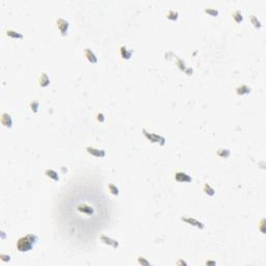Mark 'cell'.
Masks as SVG:
<instances>
[{
    "label": "cell",
    "instance_id": "obj_1",
    "mask_svg": "<svg viewBox=\"0 0 266 266\" xmlns=\"http://www.w3.org/2000/svg\"><path fill=\"white\" fill-rule=\"evenodd\" d=\"M39 241V237L34 234H27L26 236L19 238L17 242V248L19 252L26 253L32 250L33 245Z\"/></svg>",
    "mask_w": 266,
    "mask_h": 266
},
{
    "label": "cell",
    "instance_id": "obj_2",
    "mask_svg": "<svg viewBox=\"0 0 266 266\" xmlns=\"http://www.w3.org/2000/svg\"><path fill=\"white\" fill-rule=\"evenodd\" d=\"M143 135H145L146 137H147V140H150L151 143H159L160 146H164L165 138L163 137V136L157 135V134H155V133H150L149 131H147V129H145V128L143 129Z\"/></svg>",
    "mask_w": 266,
    "mask_h": 266
},
{
    "label": "cell",
    "instance_id": "obj_3",
    "mask_svg": "<svg viewBox=\"0 0 266 266\" xmlns=\"http://www.w3.org/2000/svg\"><path fill=\"white\" fill-rule=\"evenodd\" d=\"M181 220L186 223H188V225H191L193 226V227L198 228V229H201V230H203L204 228H205V225L200 222V220L195 219V218L193 217H190V216H183V217H181Z\"/></svg>",
    "mask_w": 266,
    "mask_h": 266
},
{
    "label": "cell",
    "instance_id": "obj_4",
    "mask_svg": "<svg viewBox=\"0 0 266 266\" xmlns=\"http://www.w3.org/2000/svg\"><path fill=\"white\" fill-rule=\"evenodd\" d=\"M56 25H57V28L58 30L60 31L61 36H66L68 33V30H69V22L66 21L64 19H58L56 21Z\"/></svg>",
    "mask_w": 266,
    "mask_h": 266
},
{
    "label": "cell",
    "instance_id": "obj_5",
    "mask_svg": "<svg viewBox=\"0 0 266 266\" xmlns=\"http://www.w3.org/2000/svg\"><path fill=\"white\" fill-rule=\"evenodd\" d=\"M100 240L104 243V244H107V245H109V247H111L113 248H118L119 247H120V243H119L116 239H112V238L108 237V236H106L104 234H102L100 236Z\"/></svg>",
    "mask_w": 266,
    "mask_h": 266
},
{
    "label": "cell",
    "instance_id": "obj_6",
    "mask_svg": "<svg viewBox=\"0 0 266 266\" xmlns=\"http://www.w3.org/2000/svg\"><path fill=\"white\" fill-rule=\"evenodd\" d=\"M175 179L178 182H183V183L191 182V181H192V178H191L188 174L184 173V171H177V173L175 174Z\"/></svg>",
    "mask_w": 266,
    "mask_h": 266
},
{
    "label": "cell",
    "instance_id": "obj_7",
    "mask_svg": "<svg viewBox=\"0 0 266 266\" xmlns=\"http://www.w3.org/2000/svg\"><path fill=\"white\" fill-rule=\"evenodd\" d=\"M86 151H88V154H91L92 156H95V157H104L105 156V151L104 150H100V149H97L95 147H88L86 148Z\"/></svg>",
    "mask_w": 266,
    "mask_h": 266
},
{
    "label": "cell",
    "instance_id": "obj_8",
    "mask_svg": "<svg viewBox=\"0 0 266 266\" xmlns=\"http://www.w3.org/2000/svg\"><path fill=\"white\" fill-rule=\"evenodd\" d=\"M1 124L5 127V128H12V127H13V119H12L11 114H9L6 112L2 113Z\"/></svg>",
    "mask_w": 266,
    "mask_h": 266
},
{
    "label": "cell",
    "instance_id": "obj_9",
    "mask_svg": "<svg viewBox=\"0 0 266 266\" xmlns=\"http://www.w3.org/2000/svg\"><path fill=\"white\" fill-rule=\"evenodd\" d=\"M84 54H85V57L88 58V60L91 64H97V63H98V58H97L96 54L94 53V52L92 51L89 48L84 49Z\"/></svg>",
    "mask_w": 266,
    "mask_h": 266
},
{
    "label": "cell",
    "instance_id": "obj_10",
    "mask_svg": "<svg viewBox=\"0 0 266 266\" xmlns=\"http://www.w3.org/2000/svg\"><path fill=\"white\" fill-rule=\"evenodd\" d=\"M120 53H121V56L123 57L124 59H126V60H129V59L131 58V56H132V51L129 50L126 46H122L121 47V48H120Z\"/></svg>",
    "mask_w": 266,
    "mask_h": 266
},
{
    "label": "cell",
    "instance_id": "obj_11",
    "mask_svg": "<svg viewBox=\"0 0 266 266\" xmlns=\"http://www.w3.org/2000/svg\"><path fill=\"white\" fill-rule=\"evenodd\" d=\"M250 92H252V88H248V86L245 85V84L239 85L237 88H236V93H237V95H239V96L247 95V94H250Z\"/></svg>",
    "mask_w": 266,
    "mask_h": 266
},
{
    "label": "cell",
    "instance_id": "obj_12",
    "mask_svg": "<svg viewBox=\"0 0 266 266\" xmlns=\"http://www.w3.org/2000/svg\"><path fill=\"white\" fill-rule=\"evenodd\" d=\"M45 175H46L48 178H50V179H52V180H54V181H58L59 180L58 173H57L56 171L52 170V168H47V170L45 171Z\"/></svg>",
    "mask_w": 266,
    "mask_h": 266
},
{
    "label": "cell",
    "instance_id": "obj_13",
    "mask_svg": "<svg viewBox=\"0 0 266 266\" xmlns=\"http://www.w3.org/2000/svg\"><path fill=\"white\" fill-rule=\"evenodd\" d=\"M39 83L42 88H46V86L49 85V83H50V79H49V77L46 73H42V75L40 76V78H39Z\"/></svg>",
    "mask_w": 266,
    "mask_h": 266
},
{
    "label": "cell",
    "instance_id": "obj_14",
    "mask_svg": "<svg viewBox=\"0 0 266 266\" xmlns=\"http://www.w3.org/2000/svg\"><path fill=\"white\" fill-rule=\"evenodd\" d=\"M77 209H78V211H80V212L88 213V214H91V213L94 212L93 208H92L91 206L86 205V204H81V205H79Z\"/></svg>",
    "mask_w": 266,
    "mask_h": 266
},
{
    "label": "cell",
    "instance_id": "obj_15",
    "mask_svg": "<svg viewBox=\"0 0 266 266\" xmlns=\"http://www.w3.org/2000/svg\"><path fill=\"white\" fill-rule=\"evenodd\" d=\"M6 36H9V38H13V39H23V34L20 33V32L16 31V30H13V29H9L6 31Z\"/></svg>",
    "mask_w": 266,
    "mask_h": 266
},
{
    "label": "cell",
    "instance_id": "obj_16",
    "mask_svg": "<svg viewBox=\"0 0 266 266\" xmlns=\"http://www.w3.org/2000/svg\"><path fill=\"white\" fill-rule=\"evenodd\" d=\"M203 191L206 193L208 196H213L215 195V189L213 187H211V185H209V184H205L203 187Z\"/></svg>",
    "mask_w": 266,
    "mask_h": 266
},
{
    "label": "cell",
    "instance_id": "obj_17",
    "mask_svg": "<svg viewBox=\"0 0 266 266\" xmlns=\"http://www.w3.org/2000/svg\"><path fill=\"white\" fill-rule=\"evenodd\" d=\"M166 18L168 20H171V21H176L179 18V13L175 9H170L166 14Z\"/></svg>",
    "mask_w": 266,
    "mask_h": 266
},
{
    "label": "cell",
    "instance_id": "obj_18",
    "mask_svg": "<svg viewBox=\"0 0 266 266\" xmlns=\"http://www.w3.org/2000/svg\"><path fill=\"white\" fill-rule=\"evenodd\" d=\"M233 19L235 20L236 23L240 24L241 22L243 21V16H242V14H241V12L240 11H235L234 13H233Z\"/></svg>",
    "mask_w": 266,
    "mask_h": 266
},
{
    "label": "cell",
    "instance_id": "obj_19",
    "mask_svg": "<svg viewBox=\"0 0 266 266\" xmlns=\"http://www.w3.org/2000/svg\"><path fill=\"white\" fill-rule=\"evenodd\" d=\"M250 22H252V24L256 27V28H261L262 24H261L260 20L258 19V17H256L255 15H252V16L250 17Z\"/></svg>",
    "mask_w": 266,
    "mask_h": 266
},
{
    "label": "cell",
    "instance_id": "obj_20",
    "mask_svg": "<svg viewBox=\"0 0 266 266\" xmlns=\"http://www.w3.org/2000/svg\"><path fill=\"white\" fill-rule=\"evenodd\" d=\"M216 154L222 158H228L229 156H230L231 152H230V150H228V149H219Z\"/></svg>",
    "mask_w": 266,
    "mask_h": 266
},
{
    "label": "cell",
    "instance_id": "obj_21",
    "mask_svg": "<svg viewBox=\"0 0 266 266\" xmlns=\"http://www.w3.org/2000/svg\"><path fill=\"white\" fill-rule=\"evenodd\" d=\"M108 189L109 191H110L111 193H112L113 195H119V193H120V189H119L118 187H116V185H114L113 183H110L108 185Z\"/></svg>",
    "mask_w": 266,
    "mask_h": 266
},
{
    "label": "cell",
    "instance_id": "obj_22",
    "mask_svg": "<svg viewBox=\"0 0 266 266\" xmlns=\"http://www.w3.org/2000/svg\"><path fill=\"white\" fill-rule=\"evenodd\" d=\"M205 13L208 14V15H210V16H212V17H216V16H218L219 12H218L216 9H205Z\"/></svg>",
    "mask_w": 266,
    "mask_h": 266
},
{
    "label": "cell",
    "instance_id": "obj_23",
    "mask_svg": "<svg viewBox=\"0 0 266 266\" xmlns=\"http://www.w3.org/2000/svg\"><path fill=\"white\" fill-rule=\"evenodd\" d=\"M39 107H40V103L38 101H31L30 102V108H31V110L33 111L34 113L38 112Z\"/></svg>",
    "mask_w": 266,
    "mask_h": 266
},
{
    "label": "cell",
    "instance_id": "obj_24",
    "mask_svg": "<svg viewBox=\"0 0 266 266\" xmlns=\"http://www.w3.org/2000/svg\"><path fill=\"white\" fill-rule=\"evenodd\" d=\"M138 263H140V264H141V265H146V266L151 265V263L149 262V261H147L143 257H140V258H138Z\"/></svg>",
    "mask_w": 266,
    "mask_h": 266
},
{
    "label": "cell",
    "instance_id": "obj_25",
    "mask_svg": "<svg viewBox=\"0 0 266 266\" xmlns=\"http://www.w3.org/2000/svg\"><path fill=\"white\" fill-rule=\"evenodd\" d=\"M0 259H1L2 261H4V262H7V261H11V256L1 254V255H0Z\"/></svg>",
    "mask_w": 266,
    "mask_h": 266
},
{
    "label": "cell",
    "instance_id": "obj_26",
    "mask_svg": "<svg viewBox=\"0 0 266 266\" xmlns=\"http://www.w3.org/2000/svg\"><path fill=\"white\" fill-rule=\"evenodd\" d=\"M97 120L100 122V123H103V122L105 121V116H104V114L102 112H99L97 114Z\"/></svg>",
    "mask_w": 266,
    "mask_h": 266
},
{
    "label": "cell",
    "instance_id": "obj_27",
    "mask_svg": "<svg viewBox=\"0 0 266 266\" xmlns=\"http://www.w3.org/2000/svg\"><path fill=\"white\" fill-rule=\"evenodd\" d=\"M206 264H207V265H215V262H214V261H207V262H206Z\"/></svg>",
    "mask_w": 266,
    "mask_h": 266
},
{
    "label": "cell",
    "instance_id": "obj_28",
    "mask_svg": "<svg viewBox=\"0 0 266 266\" xmlns=\"http://www.w3.org/2000/svg\"><path fill=\"white\" fill-rule=\"evenodd\" d=\"M177 264H178V265H179V264H183V265H187V263H186V262H184V261H182V260H180V261H179V262H178V263H177Z\"/></svg>",
    "mask_w": 266,
    "mask_h": 266
}]
</instances>
